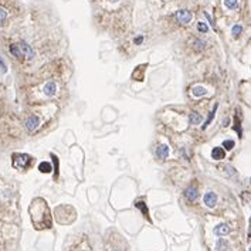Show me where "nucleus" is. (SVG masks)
Returning <instances> with one entry per match:
<instances>
[{
	"label": "nucleus",
	"mask_w": 251,
	"mask_h": 251,
	"mask_svg": "<svg viewBox=\"0 0 251 251\" xmlns=\"http://www.w3.org/2000/svg\"><path fill=\"white\" fill-rule=\"evenodd\" d=\"M31 162V158L29 155H24V153H19V155H14V160H13V165L17 169H26L29 166V163Z\"/></svg>",
	"instance_id": "f257e3e1"
},
{
	"label": "nucleus",
	"mask_w": 251,
	"mask_h": 251,
	"mask_svg": "<svg viewBox=\"0 0 251 251\" xmlns=\"http://www.w3.org/2000/svg\"><path fill=\"white\" fill-rule=\"evenodd\" d=\"M192 19H193V14L189 10L183 9V10L176 11V20L179 23H182V24H189V23L192 22Z\"/></svg>",
	"instance_id": "f03ea898"
},
{
	"label": "nucleus",
	"mask_w": 251,
	"mask_h": 251,
	"mask_svg": "<svg viewBox=\"0 0 251 251\" xmlns=\"http://www.w3.org/2000/svg\"><path fill=\"white\" fill-rule=\"evenodd\" d=\"M19 47H20V50H22V53H23V57H26L27 60H33L34 57H36V53H34V50L30 47L29 44H27L26 41H20Z\"/></svg>",
	"instance_id": "7ed1b4c3"
},
{
	"label": "nucleus",
	"mask_w": 251,
	"mask_h": 251,
	"mask_svg": "<svg viewBox=\"0 0 251 251\" xmlns=\"http://www.w3.org/2000/svg\"><path fill=\"white\" fill-rule=\"evenodd\" d=\"M38 125H40V119H38V116H36V115H30L29 118L26 119V128H27V131H30V132H33V131L37 129Z\"/></svg>",
	"instance_id": "20e7f679"
},
{
	"label": "nucleus",
	"mask_w": 251,
	"mask_h": 251,
	"mask_svg": "<svg viewBox=\"0 0 251 251\" xmlns=\"http://www.w3.org/2000/svg\"><path fill=\"white\" fill-rule=\"evenodd\" d=\"M203 200H204V204H206L207 207L213 209V207L217 204V194L213 193V192H207L206 194H204Z\"/></svg>",
	"instance_id": "39448f33"
},
{
	"label": "nucleus",
	"mask_w": 251,
	"mask_h": 251,
	"mask_svg": "<svg viewBox=\"0 0 251 251\" xmlns=\"http://www.w3.org/2000/svg\"><path fill=\"white\" fill-rule=\"evenodd\" d=\"M56 92H57V84L54 81H50L44 85V95L53 96L56 95Z\"/></svg>",
	"instance_id": "423d86ee"
},
{
	"label": "nucleus",
	"mask_w": 251,
	"mask_h": 251,
	"mask_svg": "<svg viewBox=\"0 0 251 251\" xmlns=\"http://www.w3.org/2000/svg\"><path fill=\"white\" fill-rule=\"evenodd\" d=\"M185 196L189 202H194V200H197V197H199V192H197L196 187H187L185 190Z\"/></svg>",
	"instance_id": "0eeeda50"
},
{
	"label": "nucleus",
	"mask_w": 251,
	"mask_h": 251,
	"mask_svg": "<svg viewBox=\"0 0 251 251\" xmlns=\"http://www.w3.org/2000/svg\"><path fill=\"white\" fill-rule=\"evenodd\" d=\"M230 233V227L227 224H218V226H216L214 227V234L216 236H227Z\"/></svg>",
	"instance_id": "6e6552de"
},
{
	"label": "nucleus",
	"mask_w": 251,
	"mask_h": 251,
	"mask_svg": "<svg viewBox=\"0 0 251 251\" xmlns=\"http://www.w3.org/2000/svg\"><path fill=\"white\" fill-rule=\"evenodd\" d=\"M156 156L159 159H166L169 156V148H167V145H159L158 149H156Z\"/></svg>",
	"instance_id": "1a4fd4ad"
},
{
	"label": "nucleus",
	"mask_w": 251,
	"mask_h": 251,
	"mask_svg": "<svg viewBox=\"0 0 251 251\" xmlns=\"http://www.w3.org/2000/svg\"><path fill=\"white\" fill-rule=\"evenodd\" d=\"M224 156H226V152L223 148H220V146L213 148V151H211V158H213L214 160H222V159H224Z\"/></svg>",
	"instance_id": "9d476101"
},
{
	"label": "nucleus",
	"mask_w": 251,
	"mask_h": 251,
	"mask_svg": "<svg viewBox=\"0 0 251 251\" xmlns=\"http://www.w3.org/2000/svg\"><path fill=\"white\" fill-rule=\"evenodd\" d=\"M192 94L193 96H203V95H207V89L202 85H196L192 88Z\"/></svg>",
	"instance_id": "9b49d317"
},
{
	"label": "nucleus",
	"mask_w": 251,
	"mask_h": 251,
	"mask_svg": "<svg viewBox=\"0 0 251 251\" xmlns=\"http://www.w3.org/2000/svg\"><path fill=\"white\" fill-rule=\"evenodd\" d=\"M189 121H190L192 125H199V124H202V121H203V116L200 114H197V112H192L190 116H189Z\"/></svg>",
	"instance_id": "f8f14e48"
},
{
	"label": "nucleus",
	"mask_w": 251,
	"mask_h": 251,
	"mask_svg": "<svg viewBox=\"0 0 251 251\" xmlns=\"http://www.w3.org/2000/svg\"><path fill=\"white\" fill-rule=\"evenodd\" d=\"M10 53H11V54H13L14 57H17V58H23V53H22V50H20L19 44L10 45Z\"/></svg>",
	"instance_id": "ddd939ff"
},
{
	"label": "nucleus",
	"mask_w": 251,
	"mask_h": 251,
	"mask_svg": "<svg viewBox=\"0 0 251 251\" xmlns=\"http://www.w3.org/2000/svg\"><path fill=\"white\" fill-rule=\"evenodd\" d=\"M38 170L43 172V173H50V172H51V165L48 162H41L40 165H38Z\"/></svg>",
	"instance_id": "4468645a"
},
{
	"label": "nucleus",
	"mask_w": 251,
	"mask_h": 251,
	"mask_svg": "<svg viewBox=\"0 0 251 251\" xmlns=\"http://www.w3.org/2000/svg\"><path fill=\"white\" fill-rule=\"evenodd\" d=\"M216 248H217V251H226L227 248H229V243H227L226 240H223V238H220V240L217 241Z\"/></svg>",
	"instance_id": "2eb2a0df"
},
{
	"label": "nucleus",
	"mask_w": 251,
	"mask_h": 251,
	"mask_svg": "<svg viewBox=\"0 0 251 251\" xmlns=\"http://www.w3.org/2000/svg\"><path fill=\"white\" fill-rule=\"evenodd\" d=\"M224 6L230 10H234L238 6V0H224Z\"/></svg>",
	"instance_id": "dca6fc26"
},
{
	"label": "nucleus",
	"mask_w": 251,
	"mask_h": 251,
	"mask_svg": "<svg viewBox=\"0 0 251 251\" xmlns=\"http://www.w3.org/2000/svg\"><path fill=\"white\" fill-rule=\"evenodd\" d=\"M216 109H217V105H214V108H213V111L210 112V115H209V118L206 119V122H204V125H203V129H206L207 126L210 125V122L213 121V118H214V115H216Z\"/></svg>",
	"instance_id": "f3484780"
},
{
	"label": "nucleus",
	"mask_w": 251,
	"mask_h": 251,
	"mask_svg": "<svg viewBox=\"0 0 251 251\" xmlns=\"http://www.w3.org/2000/svg\"><path fill=\"white\" fill-rule=\"evenodd\" d=\"M231 33H233V36H240L241 33H243V27L240 26V24H236V26H233V29H231Z\"/></svg>",
	"instance_id": "a211bd4d"
},
{
	"label": "nucleus",
	"mask_w": 251,
	"mask_h": 251,
	"mask_svg": "<svg viewBox=\"0 0 251 251\" xmlns=\"http://www.w3.org/2000/svg\"><path fill=\"white\" fill-rule=\"evenodd\" d=\"M197 30H199L200 33H207V31H209V26L203 22H199L197 23Z\"/></svg>",
	"instance_id": "6ab92c4d"
},
{
	"label": "nucleus",
	"mask_w": 251,
	"mask_h": 251,
	"mask_svg": "<svg viewBox=\"0 0 251 251\" xmlns=\"http://www.w3.org/2000/svg\"><path fill=\"white\" fill-rule=\"evenodd\" d=\"M234 145H236V143H234V140L227 139V140H224V142H223V148H226L227 151H231V149L234 148Z\"/></svg>",
	"instance_id": "aec40b11"
},
{
	"label": "nucleus",
	"mask_w": 251,
	"mask_h": 251,
	"mask_svg": "<svg viewBox=\"0 0 251 251\" xmlns=\"http://www.w3.org/2000/svg\"><path fill=\"white\" fill-rule=\"evenodd\" d=\"M136 207H138V209H140V210H142V211H143V214H145V216H146V217H148V216H149V213H148V209H146V206H145V203H143V202H138V203H136Z\"/></svg>",
	"instance_id": "412c9836"
},
{
	"label": "nucleus",
	"mask_w": 251,
	"mask_h": 251,
	"mask_svg": "<svg viewBox=\"0 0 251 251\" xmlns=\"http://www.w3.org/2000/svg\"><path fill=\"white\" fill-rule=\"evenodd\" d=\"M6 19H7V11L4 10V9L0 7V24H2V23H3Z\"/></svg>",
	"instance_id": "4be33fe9"
},
{
	"label": "nucleus",
	"mask_w": 251,
	"mask_h": 251,
	"mask_svg": "<svg viewBox=\"0 0 251 251\" xmlns=\"http://www.w3.org/2000/svg\"><path fill=\"white\" fill-rule=\"evenodd\" d=\"M194 44H196V48H197V50H202V48L204 47V44H206V43H204V41H202V40H197Z\"/></svg>",
	"instance_id": "5701e85b"
},
{
	"label": "nucleus",
	"mask_w": 251,
	"mask_h": 251,
	"mask_svg": "<svg viewBox=\"0 0 251 251\" xmlns=\"http://www.w3.org/2000/svg\"><path fill=\"white\" fill-rule=\"evenodd\" d=\"M204 16H206V17H207V20H209V23H210V24H211V27H213V29H214V27H216V24H214L213 19H211V17H210V14H209V13H206V11H204Z\"/></svg>",
	"instance_id": "b1692460"
},
{
	"label": "nucleus",
	"mask_w": 251,
	"mask_h": 251,
	"mask_svg": "<svg viewBox=\"0 0 251 251\" xmlns=\"http://www.w3.org/2000/svg\"><path fill=\"white\" fill-rule=\"evenodd\" d=\"M142 41H143V37H136L135 38V43H136V44H139V43H142Z\"/></svg>",
	"instance_id": "393cba45"
},
{
	"label": "nucleus",
	"mask_w": 251,
	"mask_h": 251,
	"mask_svg": "<svg viewBox=\"0 0 251 251\" xmlns=\"http://www.w3.org/2000/svg\"><path fill=\"white\" fill-rule=\"evenodd\" d=\"M109 2H112V3H116V2H119V0H109Z\"/></svg>",
	"instance_id": "a878e982"
},
{
	"label": "nucleus",
	"mask_w": 251,
	"mask_h": 251,
	"mask_svg": "<svg viewBox=\"0 0 251 251\" xmlns=\"http://www.w3.org/2000/svg\"><path fill=\"white\" fill-rule=\"evenodd\" d=\"M0 60H2V56H0Z\"/></svg>",
	"instance_id": "bb28decb"
},
{
	"label": "nucleus",
	"mask_w": 251,
	"mask_h": 251,
	"mask_svg": "<svg viewBox=\"0 0 251 251\" xmlns=\"http://www.w3.org/2000/svg\"><path fill=\"white\" fill-rule=\"evenodd\" d=\"M250 251H251V247H250Z\"/></svg>",
	"instance_id": "cd10ccee"
},
{
	"label": "nucleus",
	"mask_w": 251,
	"mask_h": 251,
	"mask_svg": "<svg viewBox=\"0 0 251 251\" xmlns=\"http://www.w3.org/2000/svg\"><path fill=\"white\" fill-rule=\"evenodd\" d=\"M250 222H251V220H250Z\"/></svg>",
	"instance_id": "c85d7f7f"
}]
</instances>
